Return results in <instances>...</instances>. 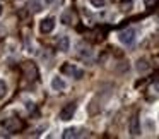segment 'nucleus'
Segmentation results:
<instances>
[{"label":"nucleus","instance_id":"1","mask_svg":"<svg viewBox=\"0 0 159 139\" xmlns=\"http://www.w3.org/2000/svg\"><path fill=\"white\" fill-rule=\"evenodd\" d=\"M60 72L69 76V77H74V79H82V76H84V70L77 69L72 64H62L60 65Z\"/></svg>","mask_w":159,"mask_h":139},{"label":"nucleus","instance_id":"2","mask_svg":"<svg viewBox=\"0 0 159 139\" xmlns=\"http://www.w3.org/2000/svg\"><path fill=\"white\" fill-rule=\"evenodd\" d=\"M118 40H120V43H123V45H132V43L135 41V29L134 28L123 29V31L118 35Z\"/></svg>","mask_w":159,"mask_h":139},{"label":"nucleus","instance_id":"3","mask_svg":"<svg viewBox=\"0 0 159 139\" xmlns=\"http://www.w3.org/2000/svg\"><path fill=\"white\" fill-rule=\"evenodd\" d=\"M55 17H45L41 22H39V33H43V35H48V33H52L53 29H55Z\"/></svg>","mask_w":159,"mask_h":139},{"label":"nucleus","instance_id":"4","mask_svg":"<svg viewBox=\"0 0 159 139\" xmlns=\"http://www.w3.org/2000/svg\"><path fill=\"white\" fill-rule=\"evenodd\" d=\"M75 103H70V105H67L65 108H62L60 110V113H58V118L60 120H63V122H67V120H70V118L74 117V113H75Z\"/></svg>","mask_w":159,"mask_h":139},{"label":"nucleus","instance_id":"5","mask_svg":"<svg viewBox=\"0 0 159 139\" xmlns=\"http://www.w3.org/2000/svg\"><path fill=\"white\" fill-rule=\"evenodd\" d=\"M128 129H130V134H132V136H140V122H139V115H137V113L132 115Z\"/></svg>","mask_w":159,"mask_h":139},{"label":"nucleus","instance_id":"6","mask_svg":"<svg viewBox=\"0 0 159 139\" xmlns=\"http://www.w3.org/2000/svg\"><path fill=\"white\" fill-rule=\"evenodd\" d=\"M80 136H82L80 129H77V127H69V129H65V131H63L62 137H63V139H72V137H80Z\"/></svg>","mask_w":159,"mask_h":139},{"label":"nucleus","instance_id":"7","mask_svg":"<svg viewBox=\"0 0 159 139\" xmlns=\"http://www.w3.org/2000/svg\"><path fill=\"white\" fill-rule=\"evenodd\" d=\"M4 125H5V127H7L11 132H16V131H19V129L22 127V124L17 120V118H7V120L4 122Z\"/></svg>","mask_w":159,"mask_h":139},{"label":"nucleus","instance_id":"8","mask_svg":"<svg viewBox=\"0 0 159 139\" xmlns=\"http://www.w3.org/2000/svg\"><path fill=\"white\" fill-rule=\"evenodd\" d=\"M52 88H53V91H63L67 88V84H65V81H63L60 76H55L52 79Z\"/></svg>","mask_w":159,"mask_h":139},{"label":"nucleus","instance_id":"9","mask_svg":"<svg viewBox=\"0 0 159 139\" xmlns=\"http://www.w3.org/2000/svg\"><path fill=\"white\" fill-rule=\"evenodd\" d=\"M69 48H70V38H69V36H60L58 50H60V52H67Z\"/></svg>","mask_w":159,"mask_h":139},{"label":"nucleus","instance_id":"10","mask_svg":"<svg viewBox=\"0 0 159 139\" xmlns=\"http://www.w3.org/2000/svg\"><path fill=\"white\" fill-rule=\"evenodd\" d=\"M7 83L4 79H0V98H5L7 96Z\"/></svg>","mask_w":159,"mask_h":139},{"label":"nucleus","instance_id":"11","mask_svg":"<svg viewBox=\"0 0 159 139\" xmlns=\"http://www.w3.org/2000/svg\"><path fill=\"white\" fill-rule=\"evenodd\" d=\"M147 69H149V65H147V62H145L144 59L137 62V70H139V72H145Z\"/></svg>","mask_w":159,"mask_h":139},{"label":"nucleus","instance_id":"12","mask_svg":"<svg viewBox=\"0 0 159 139\" xmlns=\"http://www.w3.org/2000/svg\"><path fill=\"white\" fill-rule=\"evenodd\" d=\"M91 5H93L94 9H101L106 5V0H91Z\"/></svg>","mask_w":159,"mask_h":139},{"label":"nucleus","instance_id":"13","mask_svg":"<svg viewBox=\"0 0 159 139\" xmlns=\"http://www.w3.org/2000/svg\"><path fill=\"white\" fill-rule=\"evenodd\" d=\"M154 2H156V0H144V4L147 5V7H151V5H154Z\"/></svg>","mask_w":159,"mask_h":139},{"label":"nucleus","instance_id":"14","mask_svg":"<svg viewBox=\"0 0 159 139\" xmlns=\"http://www.w3.org/2000/svg\"><path fill=\"white\" fill-rule=\"evenodd\" d=\"M2 14H4V5L0 4V16H2Z\"/></svg>","mask_w":159,"mask_h":139},{"label":"nucleus","instance_id":"15","mask_svg":"<svg viewBox=\"0 0 159 139\" xmlns=\"http://www.w3.org/2000/svg\"><path fill=\"white\" fill-rule=\"evenodd\" d=\"M46 2H48V4H53V2H57V0H46Z\"/></svg>","mask_w":159,"mask_h":139}]
</instances>
